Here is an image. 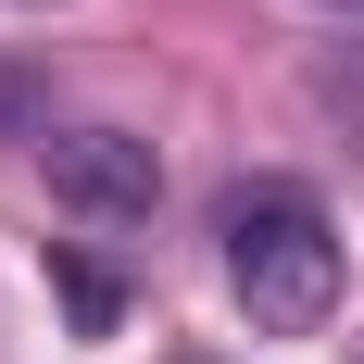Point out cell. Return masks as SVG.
Instances as JSON below:
<instances>
[{"label":"cell","mask_w":364,"mask_h":364,"mask_svg":"<svg viewBox=\"0 0 364 364\" xmlns=\"http://www.w3.org/2000/svg\"><path fill=\"white\" fill-rule=\"evenodd\" d=\"M26 113H38V88H26V75H0V139H13Z\"/></svg>","instance_id":"4"},{"label":"cell","mask_w":364,"mask_h":364,"mask_svg":"<svg viewBox=\"0 0 364 364\" xmlns=\"http://www.w3.org/2000/svg\"><path fill=\"white\" fill-rule=\"evenodd\" d=\"M327 13H364V0H327Z\"/></svg>","instance_id":"5"},{"label":"cell","mask_w":364,"mask_h":364,"mask_svg":"<svg viewBox=\"0 0 364 364\" xmlns=\"http://www.w3.org/2000/svg\"><path fill=\"white\" fill-rule=\"evenodd\" d=\"M50 289H63V314H75V339H113L126 327V289H113L88 252H50Z\"/></svg>","instance_id":"3"},{"label":"cell","mask_w":364,"mask_h":364,"mask_svg":"<svg viewBox=\"0 0 364 364\" xmlns=\"http://www.w3.org/2000/svg\"><path fill=\"white\" fill-rule=\"evenodd\" d=\"M214 239H226V289H239V314H252L264 339H314L339 314V226H327V201L301 176L226 188Z\"/></svg>","instance_id":"1"},{"label":"cell","mask_w":364,"mask_h":364,"mask_svg":"<svg viewBox=\"0 0 364 364\" xmlns=\"http://www.w3.org/2000/svg\"><path fill=\"white\" fill-rule=\"evenodd\" d=\"M38 164H50V201L88 226H151V201H164V151L139 126H63V139H38Z\"/></svg>","instance_id":"2"},{"label":"cell","mask_w":364,"mask_h":364,"mask_svg":"<svg viewBox=\"0 0 364 364\" xmlns=\"http://www.w3.org/2000/svg\"><path fill=\"white\" fill-rule=\"evenodd\" d=\"M188 364H201V352H188Z\"/></svg>","instance_id":"6"}]
</instances>
